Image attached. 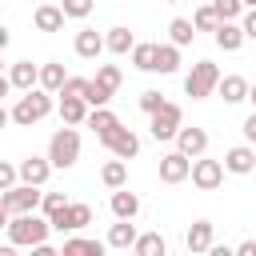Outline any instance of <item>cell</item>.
Wrapping results in <instances>:
<instances>
[{"mask_svg":"<svg viewBox=\"0 0 256 256\" xmlns=\"http://www.w3.org/2000/svg\"><path fill=\"white\" fill-rule=\"evenodd\" d=\"M52 108H56V96H52V92L28 88V92L12 104V124H16V128H32V124H40L44 116H52Z\"/></svg>","mask_w":256,"mask_h":256,"instance_id":"cell-1","label":"cell"},{"mask_svg":"<svg viewBox=\"0 0 256 256\" xmlns=\"http://www.w3.org/2000/svg\"><path fill=\"white\" fill-rule=\"evenodd\" d=\"M4 232H8V240H12L16 248H36V244H44V240H48L52 224H48V216H44V212H24V216H12Z\"/></svg>","mask_w":256,"mask_h":256,"instance_id":"cell-2","label":"cell"},{"mask_svg":"<svg viewBox=\"0 0 256 256\" xmlns=\"http://www.w3.org/2000/svg\"><path fill=\"white\" fill-rule=\"evenodd\" d=\"M220 76H224V72H220L212 60H196L192 72L184 76V96H192V100H208V96H216Z\"/></svg>","mask_w":256,"mask_h":256,"instance_id":"cell-3","label":"cell"},{"mask_svg":"<svg viewBox=\"0 0 256 256\" xmlns=\"http://www.w3.org/2000/svg\"><path fill=\"white\" fill-rule=\"evenodd\" d=\"M48 160H52V168H72V164L80 160V132H76L72 124H64V128L52 132V140H48Z\"/></svg>","mask_w":256,"mask_h":256,"instance_id":"cell-4","label":"cell"},{"mask_svg":"<svg viewBox=\"0 0 256 256\" xmlns=\"http://www.w3.org/2000/svg\"><path fill=\"white\" fill-rule=\"evenodd\" d=\"M180 124H184V108H180V104H172V100H164V104H160V112H152V116H148V132H152V140H156V144H160V140H176Z\"/></svg>","mask_w":256,"mask_h":256,"instance_id":"cell-5","label":"cell"},{"mask_svg":"<svg viewBox=\"0 0 256 256\" xmlns=\"http://www.w3.org/2000/svg\"><path fill=\"white\" fill-rule=\"evenodd\" d=\"M48 224H52V232H60V236L84 232V228L92 224V208H88V204H80V200H68V208H60V212H52V216H48Z\"/></svg>","mask_w":256,"mask_h":256,"instance_id":"cell-6","label":"cell"},{"mask_svg":"<svg viewBox=\"0 0 256 256\" xmlns=\"http://www.w3.org/2000/svg\"><path fill=\"white\" fill-rule=\"evenodd\" d=\"M40 200H44V192H40L36 184H16V188L0 192V204H4L12 216H24V212H40Z\"/></svg>","mask_w":256,"mask_h":256,"instance_id":"cell-7","label":"cell"},{"mask_svg":"<svg viewBox=\"0 0 256 256\" xmlns=\"http://www.w3.org/2000/svg\"><path fill=\"white\" fill-rule=\"evenodd\" d=\"M200 192H216L224 184V160H208V156H196L192 160V176H188Z\"/></svg>","mask_w":256,"mask_h":256,"instance_id":"cell-8","label":"cell"},{"mask_svg":"<svg viewBox=\"0 0 256 256\" xmlns=\"http://www.w3.org/2000/svg\"><path fill=\"white\" fill-rule=\"evenodd\" d=\"M84 124H88V128H92V132H96V140H100V144H104V148H108V140H112V136H116V132H120V128H124V124H120V116H116V112H112V108H108V104H104V108H92V112H88V120H84Z\"/></svg>","mask_w":256,"mask_h":256,"instance_id":"cell-9","label":"cell"},{"mask_svg":"<svg viewBox=\"0 0 256 256\" xmlns=\"http://www.w3.org/2000/svg\"><path fill=\"white\" fill-rule=\"evenodd\" d=\"M212 244H216V224H212V220H192L188 232H184V248H188L192 256H204Z\"/></svg>","mask_w":256,"mask_h":256,"instance_id":"cell-10","label":"cell"},{"mask_svg":"<svg viewBox=\"0 0 256 256\" xmlns=\"http://www.w3.org/2000/svg\"><path fill=\"white\" fill-rule=\"evenodd\" d=\"M176 152H184L188 160H196V156H204L208 152V132L204 128H188V124H180V132H176Z\"/></svg>","mask_w":256,"mask_h":256,"instance_id":"cell-11","label":"cell"},{"mask_svg":"<svg viewBox=\"0 0 256 256\" xmlns=\"http://www.w3.org/2000/svg\"><path fill=\"white\" fill-rule=\"evenodd\" d=\"M192 176V160L184 152H164L160 156V180L164 184H184Z\"/></svg>","mask_w":256,"mask_h":256,"instance_id":"cell-12","label":"cell"},{"mask_svg":"<svg viewBox=\"0 0 256 256\" xmlns=\"http://www.w3.org/2000/svg\"><path fill=\"white\" fill-rule=\"evenodd\" d=\"M104 252H108V240L80 236V232L64 236V244H60V256H104Z\"/></svg>","mask_w":256,"mask_h":256,"instance_id":"cell-13","label":"cell"},{"mask_svg":"<svg viewBox=\"0 0 256 256\" xmlns=\"http://www.w3.org/2000/svg\"><path fill=\"white\" fill-rule=\"evenodd\" d=\"M224 172H232V176H248V172H256V148H252V144H236V148H228V152H224Z\"/></svg>","mask_w":256,"mask_h":256,"instance_id":"cell-14","label":"cell"},{"mask_svg":"<svg viewBox=\"0 0 256 256\" xmlns=\"http://www.w3.org/2000/svg\"><path fill=\"white\" fill-rule=\"evenodd\" d=\"M16 168H20V184H36V188H44L48 176H52V160L48 156H24Z\"/></svg>","mask_w":256,"mask_h":256,"instance_id":"cell-15","label":"cell"},{"mask_svg":"<svg viewBox=\"0 0 256 256\" xmlns=\"http://www.w3.org/2000/svg\"><path fill=\"white\" fill-rule=\"evenodd\" d=\"M212 40H216V48H220V52H240L248 36H244L240 20H220V24H216V32H212Z\"/></svg>","mask_w":256,"mask_h":256,"instance_id":"cell-16","label":"cell"},{"mask_svg":"<svg viewBox=\"0 0 256 256\" xmlns=\"http://www.w3.org/2000/svg\"><path fill=\"white\" fill-rule=\"evenodd\" d=\"M8 80H12L16 92L40 88V64H32V60H16V64H8Z\"/></svg>","mask_w":256,"mask_h":256,"instance_id":"cell-17","label":"cell"},{"mask_svg":"<svg viewBox=\"0 0 256 256\" xmlns=\"http://www.w3.org/2000/svg\"><path fill=\"white\" fill-rule=\"evenodd\" d=\"M92 84H96V92H100L104 100H112V96L120 92V84H124L120 64H100V68H96V76H92Z\"/></svg>","mask_w":256,"mask_h":256,"instance_id":"cell-18","label":"cell"},{"mask_svg":"<svg viewBox=\"0 0 256 256\" xmlns=\"http://www.w3.org/2000/svg\"><path fill=\"white\" fill-rule=\"evenodd\" d=\"M64 8L60 4H36V12H32V24H36V32H60L64 28Z\"/></svg>","mask_w":256,"mask_h":256,"instance_id":"cell-19","label":"cell"},{"mask_svg":"<svg viewBox=\"0 0 256 256\" xmlns=\"http://www.w3.org/2000/svg\"><path fill=\"white\" fill-rule=\"evenodd\" d=\"M56 112H60V120L64 124H72V128H80L84 120H88V104L80 100V96H56Z\"/></svg>","mask_w":256,"mask_h":256,"instance_id":"cell-20","label":"cell"},{"mask_svg":"<svg viewBox=\"0 0 256 256\" xmlns=\"http://www.w3.org/2000/svg\"><path fill=\"white\" fill-rule=\"evenodd\" d=\"M108 208H112L116 220H136V216H140V196L128 192V188H116L112 200H108Z\"/></svg>","mask_w":256,"mask_h":256,"instance_id":"cell-21","label":"cell"},{"mask_svg":"<svg viewBox=\"0 0 256 256\" xmlns=\"http://www.w3.org/2000/svg\"><path fill=\"white\" fill-rule=\"evenodd\" d=\"M216 96L224 100V104H244L248 100V80L244 76H220V84H216Z\"/></svg>","mask_w":256,"mask_h":256,"instance_id":"cell-22","label":"cell"},{"mask_svg":"<svg viewBox=\"0 0 256 256\" xmlns=\"http://www.w3.org/2000/svg\"><path fill=\"white\" fill-rule=\"evenodd\" d=\"M108 152L120 156V160H136V156H140V136H136L132 128H120V132L108 140Z\"/></svg>","mask_w":256,"mask_h":256,"instance_id":"cell-23","label":"cell"},{"mask_svg":"<svg viewBox=\"0 0 256 256\" xmlns=\"http://www.w3.org/2000/svg\"><path fill=\"white\" fill-rule=\"evenodd\" d=\"M104 48H108L112 56H128V52L136 48V36H132V28H124V24L108 28V32H104Z\"/></svg>","mask_w":256,"mask_h":256,"instance_id":"cell-24","label":"cell"},{"mask_svg":"<svg viewBox=\"0 0 256 256\" xmlns=\"http://www.w3.org/2000/svg\"><path fill=\"white\" fill-rule=\"evenodd\" d=\"M72 48H76V56H80V60H96V56L104 52V36H100L96 28H80Z\"/></svg>","mask_w":256,"mask_h":256,"instance_id":"cell-25","label":"cell"},{"mask_svg":"<svg viewBox=\"0 0 256 256\" xmlns=\"http://www.w3.org/2000/svg\"><path fill=\"white\" fill-rule=\"evenodd\" d=\"M136 236H140V232H136V224H132V220H116V224L108 228V236H104V240H108V248L128 252V248H136Z\"/></svg>","mask_w":256,"mask_h":256,"instance_id":"cell-26","label":"cell"},{"mask_svg":"<svg viewBox=\"0 0 256 256\" xmlns=\"http://www.w3.org/2000/svg\"><path fill=\"white\" fill-rule=\"evenodd\" d=\"M64 80H68V72H64V64H60V60H48V64H40V88H44V92L60 96Z\"/></svg>","mask_w":256,"mask_h":256,"instance_id":"cell-27","label":"cell"},{"mask_svg":"<svg viewBox=\"0 0 256 256\" xmlns=\"http://www.w3.org/2000/svg\"><path fill=\"white\" fill-rule=\"evenodd\" d=\"M100 180H104V188H128V160H120V156H112L104 168H100Z\"/></svg>","mask_w":256,"mask_h":256,"instance_id":"cell-28","label":"cell"},{"mask_svg":"<svg viewBox=\"0 0 256 256\" xmlns=\"http://www.w3.org/2000/svg\"><path fill=\"white\" fill-rule=\"evenodd\" d=\"M196 40V24L188 20V16H176V20H168V44H176V48H188Z\"/></svg>","mask_w":256,"mask_h":256,"instance_id":"cell-29","label":"cell"},{"mask_svg":"<svg viewBox=\"0 0 256 256\" xmlns=\"http://www.w3.org/2000/svg\"><path fill=\"white\" fill-rule=\"evenodd\" d=\"M128 60L140 72H156V40H136V48L128 52Z\"/></svg>","mask_w":256,"mask_h":256,"instance_id":"cell-30","label":"cell"},{"mask_svg":"<svg viewBox=\"0 0 256 256\" xmlns=\"http://www.w3.org/2000/svg\"><path fill=\"white\" fill-rule=\"evenodd\" d=\"M156 72H160V76L180 72V48H176V44H156Z\"/></svg>","mask_w":256,"mask_h":256,"instance_id":"cell-31","label":"cell"},{"mask_svg":"<svg viewBox=\"0 0 256 256\" xmlns=\"http://www.w3.org/2000/svg\"><path fill=\"white\" fill-rule=\"evenodd\" d=\"M136 252L140 256H168V240L160 232H140L136 236Z\"/></svg>","mask_w":256,"mask_h":256,"instance_id":"cell-32","label":"cell"},{"mask_svg":"<svg viewBox=\"0 0 256 256\" xmlns=\"http://www.w3.org/2000/svg\"><path fill=\"white\" fill-rule=\"evenodd\" d=\"M192 24H196V32H216L220 16H216V8H212V4H200V8H196V16H192Z\"/></svg>","mask_w":256,"mask_h":256,"instance_id":"cell-33","label":"cell"},{"mask_svg":"<svg viewBox=\"0 0 256 256\" xmlns=\"http://www.w3.org/2000/svg\"><path fill=\"white\" fill-rule=\"evenodd\" d=\"M60 8H64L68 20H84V16H92L96 0H60Z\"/></svg>","mask_w":256,"mask_h":256,"instance_id":"cell-34","label":"cell"},{"mask_svg":"<svg viewBox=\"0 0 256 256\" xmlns=\"http://www.w3.org/2000/svg\"><path fill=\"white\" fill-rule=\"evenodd\" d=\"M212 8H216L220 20H240L244 16V0H212Z\"/></svg>","mask_w":256,"mask_h":256,"instance_id":"cell-35","label":"cell"},{"mask_svg":"<svg viewBox=\"0 0 256 256\" xmlns=\"http://www.w3.org/2000/svg\"><path fill=\"white\" fill-rule=\"evenodd\" d=\"M160 104H164V92H160V88H144V92H140V112H144V116L160 112Z\"/></svg>","mask_w":256,"mask_h":256,"instance_id":"cell-36","label":"cell"},{"mask_svg":"<svg viewBox=\"0 0 256 256\" xmlns=\"http://www.w3.org/2000/svg\"><path fill=\"white\" fill-rule=\"evenodd\" d=\"M88 88H92V80H84V76H68L64 80V88H60V96H88Z\"/></svg>","mask_w":256,"mask_h":256,"instance_id":"cell-37","label":"cell"},{"mask_svg":"<svg viewBox=\"0 0 256 256\" xmlns=\"http://www.w3.org/2000/svg\"><path fill=\"white\" fill-rule=\"evenodd\" d=\"M20 184V168L12 164V160H0V192H8V188H16Z\"/></svg>","mask_w":256,"mask_h":256,"instance_id":"cell-38","label":"cell"},{"mask_svg":"<svg viewBox=\"0 0 256 256\" xmlns=\"http://www.w3.org/2000/svg\"><path fill=\"white\" fill-rule=\"evenodd\" d=\"M60 208H68V196H64V192H44L40 212H44V216H52V212H60Z\"/></svg>","mask_w":256,"mask_h":256,"instance_id":"cell-39","label":"cell"},{"mask_svg":"<svg viewBox=\"0 0 256 256\" xmlns=\"http://www.w3.org/2000/svg\"><path fill=\"white\" fill-rule=\"evenodd\" d=\"M240 28H244V36H248V40H256V8H244Z\"/></svg>","mask_w":256,"mask_h":256,"instance_id":"cell-40","label":"cell"},{"mask_svg":"<svg viewBox=\"0 0 256 256\" xmlns=\"http://www.w3.org/2000/svg\"><path fill=\"white\" fill-rule=\"evenodd\" d=\"M240 132H244V144H252V148H256V112H248V116H244Z\"/></svg>","mask_w":256,"mask_h":256,"instance_id":"cell-41","label":"cell"},{"mask_svg":"<svg viewBox=\"0 0 256 256\" xmlns=\"http://www.w3.org/2000/svg\"><path fill=\"white\" fill-rule=\"evenodd\" d=\"M204 256H236V248H228V244H212Z\"/></svg>","mask_w":256,"mask_h":256,"instance_id":"cell-42","label":"cell"},{"mask_svg":"<svg viewBox=\"0 0 256 256\" xmlns=\"http://www.w3.org/2000/svg\"><path fill=\"white\" fill-rule=\"evenodd\" d=\"M32 256H60V248H52V244L44 240V244H36V248H32Z\"/></svg>","mask_w":256,"mask_h":256,"instance_id":"cell-43","label":"cell"},{"mask_svg":"<svg viewBox=\"0 0 256 256\" xmlns=\"http://www.w3.org/2000/svg\"><path fill=\"white\" fill-rule=\"evenodd\" d=\"M236 256H256V240H244V244H236Z\"/></svg>","mask_w":256,"mask_h":256,"instance_id":"cell-44","label":"cell"},{"mask_svg":"<svg viewBox=\"0 0 256 256\" xmlns=\"http://www.w3.org/2000/svg\"><path fill=\"white\" fill-rule=\"evenodd\" d=\"M8 92H12V80H8V72H4V76H0V104H4Z\"/></svg>","mask_w":256,"mask_h":256,"instance_id":"cell-45","label":"cell"},{"mask_svg":"<svg viewBox=\"0 0 256 256\" xmlns=\"http://www.w3.org/2000/svg\"><path fill=\"white\" fill-rule=\"evenodd\" d=\"M8 124H12V108H4V104H0V128H8Z\"/></svg>","mask_w":256,"mask_h":256,"instance_id":"cell-46","label":"cell"},{"mask_svg":"<svg viewBox=\"0 0 256 256\" xmlns=\"http://www.w3.org/2000/svg\"><path fill=\"white\" fill-rule=\"evenodd\" d=\"M0 256H20V248H16L12 240H8V244H0Z\"/></svg>","mask_w":256,"mask_h":256,"instance_id":"cell-47","label":"cell"},{"mask_svg":"<svg viewBox=\"0 0 256 256\" xmlns=\"http://www.w3.org/2000/svg\"><path fill=\"white\" fill-rule=\"evenodd\" d=\"M8 40H12V32H8V28H4V24H0V52H4V48H8Z\"/></svg>","mask_w":256,"mask_h":256,"instance_id":"cell-48","label":"cell"},{"mask_svg":"<svg viewBox=\"0 0 256 256\" xmlns=\"http://www.w3.org/2000/svg\"><path fill=\"white\" fill-rule=\"evenodd\" d=\"M8 220H12V212H8V208H4V204H0V232H4V228H8Z\"/></svg>","mask_w":256,"mask_h":256,"instance_id":"cell-49","label":"cell"},{"mask_svg":"<svg viewBox=\"0 0 256 256\" xmlns=\"http://www.w3.org/2000/svg\"><path fill=\"white\" fill-rule=\"evenodd\" d=\"M248 104H252V112H256V84H248Z\"/></svg>","mask_w":256,"mask_h":256,"instance_id":"cell-50","label":"cell"},{"mask_svg":"<svg viewBox=\"0 0 256 256\" xmlns=\"http://www.w3.org/2000/svg\"><path fill=\"white\" fill-rule=\"evenodd\" d=\"M244 8H256V0H244Z\"/></svg>","mask_w":256,"mask_h":256,"instance_id":"cell-51","label":"cell"},{"mask_svg":"<svg viewBox=\"0 0 256 256\" xmlns=\"http://www.w3.org/2000/svg\"><path fill=\"white\" fill-rule=\"evenodd\" d=\"M0 76H4V60H0Z\"/></svg>","mask_w":256,"mask_h":256,"instance_id":"cell-52","label":"cell"},{"mask_svg":"<svg viewBox=\"0 0 256 256\" xmlns=\"http://www.w3.org/2000/svg\"><path fill=\"white\" fill-rule=\"evenodd\" d=\"M164 4H180V0H164Z\"/></svg>","mask_w":256,"mask_h":256,"instance_id":"cell-53","label":"cell"},{"mask_svg":"<svg viewBox=\"0 0 256 256\" xmlns=\"http://www.w3.org/2000/svg\"><path fill=\"white\" fill-rule=\"evenodd\" d=\"M196 4H212V0H196Z\"/></svg>","mask_w":256,"mask_h":256,"instance_id":"cell-54","label":"cell"},{"mask_svg":"<svg viewBox=\"0 0 256 256\" xmlns=\"http://www.w3.org/2000/svg\"><path fill=\"white\" fill-rule=\"evenodd\" d=\"M128 256H140V252H136V248H132V252H128Z\"/></svg>","mask_w":256,"mask_h":256,"instance_id":"cell-55","label":"cell"},{"mask_svg":"<svg viewBox=\"0 0 256 256\" xmlns=\"http://www.w3.org/2000/svg\"><path fill=\"white\" fill-rule=\"evenodd\" d=\"M0 12H4V0H0Z\"/></svg>","mask_w":256,"mask_h":256,"instance_id":"cell-56","label":"cell"}]
</instances>
